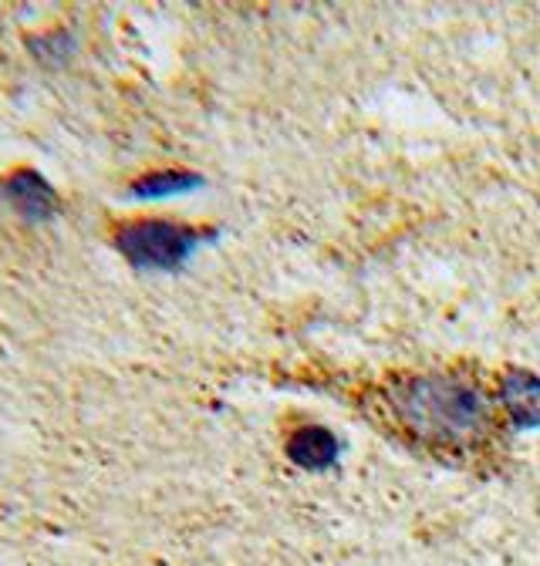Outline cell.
<instances>
[{"instance_id": "277c9868", "label": "cell", "mask_w": 540, "mask_h": 566, "mask_svg": "<svg viewBox=\"0 0 540 566\" xmlns=\"http://www.w3.org/2000/svg\"><path fill=\"white\" fill-rule=\"evenodd\" d=\"M500 401L513 424L520 429H540V378L530 371H510L500 381Z\"/></svg>"}, {"instance_id": "6da1fadb", "label": "cell", "mask_w": 540, "mask_h": 566, "mask_svg": "<svg viewBox=\"0 0 540 566\" xmlns=\"http://www.w3.org/2000/svg\"><path fill=\"white\" fill-rule=\"evenodd\" d=\"M392 405L419 439L436 446L469 442L487 424V405L477 385L453 375H426L405 381L392 391Z\"/></svg>"}, {"instance_id": "7a4b0ae2", "label": "cell", "mask_w": 540, "mask_h": 566, "mask_svg": "<svg viewBox=\"0 0 540 566\" xmlns=\"http://www.w3.org/2000/svg\"><path fill=\"white\" fill-rule=\"evenodd\" d=\"M202 240L207 233L176 220H132L112 233L115 250L139 270H179Z\"/></svg>"}, {"instance_id": "5b68a950", "label": "cell", "mask_w": 540, "mask_h": 566, "mask_svg": "<svg viewBox=\"0 0 540 566\" xmlns=\"http://www.w3.org/2000/svg\"><path fill=\"white\" fill-rule=\"evenodd\" d=\"M338 452H342V446H338V439L328 429H321V424H308V429L294 432L291 442H288L291 462L301 465V469H314V472L334 465Z\"/></svg>"}, {"instance_id": "8992f818", "label": "cell", "mask_w": 540, "mask_h": 566, "mask_svg": "<svg viewBox=\"0 0 540 566\" xmlns=\"http://www.w3.org/2000/svg\"><path fill=\"white\" fill-rule=\"evenodd\" d=\"M196 186H202V179L196 172H183V169H163V172H146L128 186V196L135 199H166V196H183L193 192Z\"/></svg>"}, {"instance_id": "3957f363", "label": "cell", "mask_w": 540, "mask_h": 566, "mask_svg": "<svg viewBox=\"0 0 540 566\" xmlns=\"http://www.w3.org/2000/svg\"><path fill=\"white\" fill-rule=\"evenodd\" d=\"M0 199L31 223H44L58 212V192L38 169H18L0 179Z\"/></svg>"}]
</instances>
